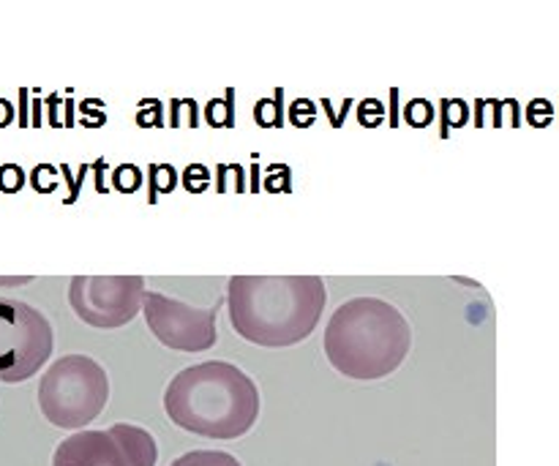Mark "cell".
Here are the masks:
<instances>
[{"label":"cell","mask_w":559,"mask_h":466,"mask_svg":"<svg viewBox=\"0 0 559 466\" xmlns=\"http://www.w3.org/2000/svg\"><path fill=\"white\" fill-rule=\"evenodd\" d=\"M107 402V371L87 355H66L55 360L38 382V407L58 429H85L104 413Z\"/></svg>","instance_id":"277c9868"},{"label":"cell","mask_w":559,"mask_h":466,"mask_svg":"<svg viewBox=\"0 0 559 466\" xmlns=\"http://www.w3.org/2000/svg\"><path fill=\"white\" fill-rule=\"evenodd\" d=\"M169 466H243L235 456L224 451H191L175 458Z\"/></svg>","instance_id":"9c48e42d"},{"label":"cell","mask_w":559,"mask_h":466,"mask_svg":"<svg viewBox=\"0 0 559 466\" xmlns=\"http://www.w3.org/2000/svg\"><path fill=\"white\" fill-rule=\"evenodd\" d=\"M320 276H235L227 284L233 331L260 347H293L309 338L325 309Z\"/></svg>","instance_id":"6da1fadb"},{"label":"cell","mask_w":559,"mask_h":466,"mask_svg":"<svg viewBox=\"0 0 559 466\" xmlns=\"http://www.w3.org/2000/svg\"><path fill=\"white\" fill-rule=\"evenodd\" d=\"M158 447L151 431L115 423L107 431H76L55 447L52 466H156Z\"/></svg>","instance_id":"8992f818"},{"label":"cell","mask_w":559,"mask_h":466,"mask_svg":"<svg viewBox=\"0 0 559 466\" xmlns=\"http://www.w3.org/2000/svg\"><path fill=\"white\" fill-rule=\"evenodd\" d=\"M52 325L22 300H0V382H25L52 355Z\"/></svg>","instance_id":"5b68a950"},{"label":"cell","mask_w":559,"mask_h":466,"mask_svg":"<svg viewBox=\"0 0 559 466\" xmlns=\"http://www.w3.org/2000/svg\"><path fill=\"white\" fill-rule=\"evenodd\" d=\"M142 276H74L69 303L82 322L98 331H115L134 320L145 300Z\"/></svg>","instance_id":"52a82bcc"},{"label":"cell","mask_w":559,"mask_h":466,"mask_svg":"<svg viewBox=\"0 0 559 466\" xmlns=\"http://www.w3.org/2000/svg\"><path fill=\"white\" fill-rule=\"evenodd\" d=\"M142 311L151 333L164 347L178 353H205L216 344L218 306L197 309L162 292H145Z\"/></svg>","instance_id":"ba28073f"},{"label":"cell","mask_w":559,"mask_h":466,"mask_svg":"<svg viewBox=\"0 0 559 466\" xmlns=\"http://www.w3.org/2000/svg\"><path fill=\"white\" fill-rule=\"evenodd\" d=\"M164 413L189 434L238 440L260 418V391L238 366L207 360L175 374L164 391Z\"/></svg>","instance_id":"7a4b0ae2"},{"label":"cell","mask_w":559,"mask_h":466,"mask_svg":"<svg viewBox=\"0 0 559 466\" xmlns=\"http://www.w3.org/2000/svg\"><path fill=\"white\" fill-rule=\"evenodd\" d=\"M413 347V327L393 303L353 298L333 311L325 327V355L349 380H382L393 374Z\"/></svg>","instance_id":"3957f363"}]
</instances>
